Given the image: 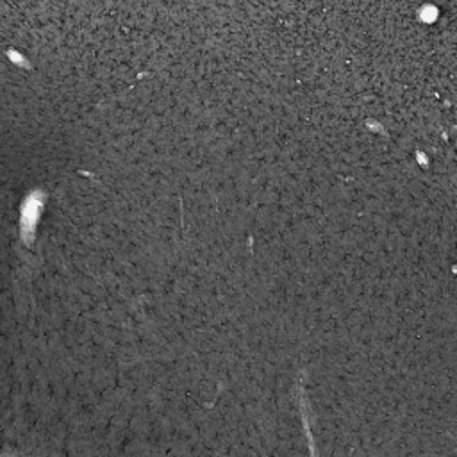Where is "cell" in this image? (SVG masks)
I'll use <instances>...</instances> for the list:
<instances>
[{"instance_id": "6da1fadb", "label": "cell", "mask_w": 457, "mask_h": 457, "mask_svg": "<svg viewBox=\"0 0 457 457\" xmlns=\"http://www.w3.org/2000/svg\"><path fill=\"white\" fill-rule=\"evenodd\" d=\"M38 211H39V204L36 207H33V202H29V211H25L23 215V231H33L34 221L38 220Z\"/></svg>"}]
</instances>
